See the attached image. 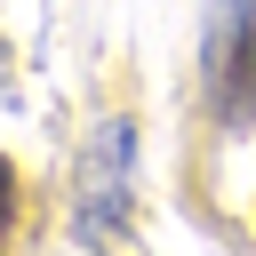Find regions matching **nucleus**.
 <instances>
[{
    "mask_svg": "<svg viewBox=\"0 0 256 256\" xmlns=\"http://www.w3.org/2000/svg\"><path fill=\"white\" fill-rule=\"evenodd\" d=\"M8 232H16V168L0 160V256H8Z\"/></svg>",
    "mask_w": 256,
    "mask_h": 256,
    "instance_id": "7ed1b4c3",
    "label": "nucleus"
},
{
    "mask_svg": "<svg viewBox=\"0 0 256 256\" xmlns=\"http://www.w3.org/2000/svg\"><path fill=\"white\" fill-rule=\"evenodd\" d=\"M128 208H136V120H96L88 152H80V176H72V240L80 248H104L128 232Z\"/></svg>",
    "mask_w": 256,
    "mask_h": 256,
    "instance_id": "f03ea898",
    "label": "nucleus"
},
{
    "mask_svg": "<svg viewBox=\"0 0 256 256\" xmlns=\"http://www.w3.org/2000/svg\"><path fill=\"white\" fill-rule=\"evenodd\" d=\"M200 96L224 136L256 128V0H200Z\"/></svg>",
    "mask_w": 256,
    "mask_h": 256,
    "instance_id": "f257e3e1",
    "label": "nucleus"
}]
</instances>
